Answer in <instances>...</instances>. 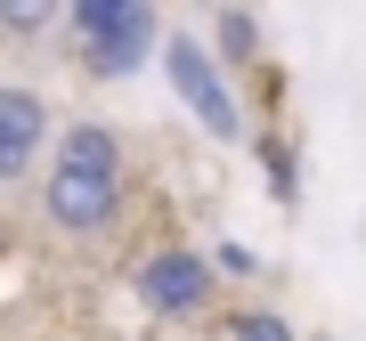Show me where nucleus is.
<instances>
[{"instance_id": "f257e3e1", "label": "nucleus", "mask_w": 366, "mask_h": 341, "mask_svg": "<svg viewBox=\"0 0 366 341\" xmlns=\"http://www.w3.org/2000/svg\"><path fill=\"white\" fill-rule=\"evenodd\" d=\"M155 57H163V81L179 90L187 114H196L220 146H244V106H236L228 73H220V57H212L196 33H163V41H155Z\"/></svg>"}, {"instance_id": "f03ea898", "label": "nucleus", "mask_w": 366, "mask_h": 341, "mask_svg": "<svg viewBox=\"0 0 366 341\" xmlns=\"http://www.w3.org/2000/svg\"><path fill=\"white\" fill-rule=\"evenodd\" d=\"M131 285H139V309L163 317V325H187V317H204L212 301H220V268H212V252H196V244L147 252Z\"/></svg>"}, {"instance_id": "7ed1b4c3", "label": "nucleus", "mask_w": 366, "mask_h": 341, "mask_svg": "<svg viewBox=\"0 0 366 341\" xmlns=\"http://www.w3.org/2000/svg\"><path fill=\"white\" fill-rule=\"evenodd\" d=\"M41 211H49L66 236H106V228L122 220V179H114V170L49 163V179H41Z\"/></svg>"}, {"instance_id": "20e7f679", "label": "nucleus", "mask_w": 366, "mask_h": 341, "mask_svg": "<svg viewBox=\"0 0 366 341\" xmlns=\"http://www.w3.org/2000/svg\"><path fill=\"white\" fill-rule=\"evenodd\" d=\"M155 41H163L155 0H131L122 16H106V25H90V33H81V73L122 81V73H139L147 57H155Z\"/></svg>"}, {"instance_id": "39448f33", "label": "nucleus", "mask_w": 366, "mask_h": 341, "mask_svg": "<svg viewBox=\"0 0 366 341\" xmlns=\"http://www.w3.org/2000/svg\"><path fill=\"white\" fill-rule=\"evenodd\" d=\"M49 138V98L25 90V81H0V187H16Z\"/></svg>"}, {"instance_id": "423d86ee", "label": "nucleus", "mask_w": 366, "mask_h": 341, "mask_svg": "<svg viewBox=\"0 0 366 341\" xmlns=\"http://www.w3.org/2000/svg\"><path fill=\"white\" fill-rule=\"evenodd\" d=\"M49 163H74V170H114V179H122V138L106 131V122H66Z\"/></svg>"}, {"instance_id": "0eeeda50", "label": "nucleus", "mask_w": 366, "mask_h": 341, "mask_svg": "<svg viewBox=\"0 0 366 341\" xmlns=\"http://www.w3.org/2000/svg\"><path fill=\"white\" fill-rule=\"evenodd\" d=\"M204 49L220 57V66H252V57H261V16H252V9H220Z\"/></svg>"}, {"instance_id": "6e6552de", "label": "nucleus", "mask_w": 366, "mask_h": 341, "mask_svg": "<svg viewBox=\"0 0 366 341\" xmlns=\"http://www.w3.org/2000/svg\"><path fill=\"white\" fill-rule=\"evenodd\" d=\"M57 16H66V0H0V33L9 41H41Z\"/></svg>"}, {"instance_id": "1a4fd4ad", "label": "nucleus", "mask_w": 366, "mask_h": 341, "mask_svg": "<svg viewBox=\"0 0 366 341\" xmlns=\"http://www.w3.org/2000/svg\"><path fill=\"white\" fill-rule=\"evenodd\" d=\"M228 341H301L293 325H285V317H277V309H244V317H236V333Z\"/></svg>"}, {"instance_id": "9d476101", "label": "nucleus", "mask_w": 366, "mask_h": 341, "mask_svg": "<svg viewBox=\"0 0 366 341\" xmlns=\"http://www.w3.org/2000/svg\"><path fill=\"white\" fill-rule=\"evenodd\" d=\"M66 9H74V25L90 33V25H106V16H122V9H131V0H66Z\"/></svg>"}, {"instance_id": "9b49d317", "label": "nucleus", "mask_w": 366, "mask_h": 341, "mask_svg": "<svg viewBox=\"0 0 366 341\" xmlns=\"http://www.w3.org/2000/svg\"><path fill=\"white\" fill-rule=\"evenodd\" d=\"M261 155H269V179H277V195H293V155H285V146H261Z\"/></svg>"}, {"instance_id": "f8f14e48", "label": "nucleus", "mask_w": 366, "mask_h": 341, "mask_svg": "<svg viewBox=\"0 0 366 341\" xmlns=\"http://www.w3.org/2000/svg\"><path fill=\"white\" fill-rule=\"evenodd\" d=\"M317 341H326V333H317Z\"/></svg>"}, {"instance_id": "ddd939ff", "label": "nucleus", "mask_w": 366, "mask_h": 341, "mask_svg": "<svg viewBox=\"0 0 366 341\" xmlns=\"http://www.w3.org/2000/svg\"><path fill=\"white\" fill-rule=\"evenodd\" d=\"M0 244H9V236H0Z\"/></svg>"}]
</instances>
